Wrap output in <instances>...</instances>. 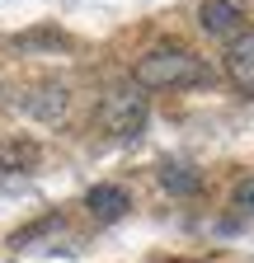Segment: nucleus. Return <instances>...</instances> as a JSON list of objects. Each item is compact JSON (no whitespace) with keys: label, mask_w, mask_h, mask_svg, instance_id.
Wrapping results in <instances>:
<instances>
[{"label":"nucleus","mask_w":254,"mask_h":263,"mask_svg":"<svg viewBox=\"0 0 254 263\" xmlns=\"http://www.w3.org/2000/svg\"><path fill=\"white\" fill-rule=\"evenodd\" d=\"M198 28L207 38H240L245 33V5L240 0H203L198 5Z\"/></svg>","instance_id":"3"},{"label":"nucleus","mask_w":254,"mask_h":263,"mask_svg":"<svg viewBox=\"0 0 254 263\" xmlns=\"http://www.w3.org/2000/svg\"><path fill=\"white\" fill-rule=\"evenodd\" d=\"M235 207H240V212H254V174L235 183Z\"/></svg>","instance_id":"8"},{"label":"nucleus","mask_w":254,"mask_h":263,"mask_svg":"<svg viewBox=\"0 0 254 263\" xmlns=\"http://www.w3.org/2000/svg\"><path fill=\"white\" fill-rule=\"evenodd\" d=\"M66 108H71L66 85H38V89H28V99H24V113L38 118V122H61Z\"/></svg>","instance_id":"5"},{"label":"nucleus","mask_w":254,"mask_h":263,"mask_svg":"<svg viewBox=\"0 0 254 263\" xmlns=\"http://www.w3.org/2000/svg\"><path fill=\"white\" fill-rule=\"evenodd\" d=\"M85 207H89L94 221H118V216L127 212V193H122L118 183H94V188L85 193Z\"/></svg>","instance_id":"6"},{"label":"nucleus","mask_w":254,"mask_h":263,"mask_svg":"<svg viewBox=\"0 0 254 263\" xmlns=\"http://www.w3.org/2000/svg\"><path fill=\"white\" fill-rule=\"evenodd\" d=\"M226 76L240 94L254 99V28H245L240 38L226 43Z\"/></svg>","instance_id":"4"},{"label":"nucleus","mask_w":254,"mask_h":263,"mask_svg":"<svg viewBox=\"0 0 254 263\" xmlns=\"http://www.w3.org/2000/svg\"><path fill=\"white\" fill-rule=\"evenodd\" d=\"M94 118H99V127L108 132V137L132 141V137H141V127L151 118V99H146L141 85H113L99 99V113H94Z\"/></svg>","instance_id":"2"},{"label":"nucleus","mask_w":254,"mask_h":263,"mask_svg":"<svg viewBox=\"0 0 254 263\" xmlns=\"http://www.w3.org/2000/svg\"><path fill=\"white\" fill-rule=\"evenodd\" d=\"M203 80H212L207 61L184 52V47H151L132 66V85H141V89H188V85H203Z\"/></svg>","instance_id":"1"},{"label":"nucleus","mask_w":254,"mask_h":263,"mask_svg":"<svg viewBox=\"0 0 254 263\" xmlns=\"http://www.w3.org/2000/svg\"><path fill=\"white\" fill-rule=\"evenodd\" d=\"M160 183H165L170 193H193V188H198V174L184 170V164H165V170H160Z\"/></svg>","instance_id":"7"}]
</instances>
